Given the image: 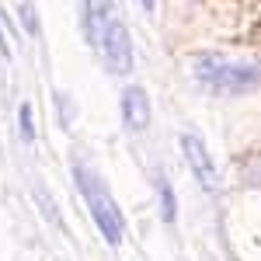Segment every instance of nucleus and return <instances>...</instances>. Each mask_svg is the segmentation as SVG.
Wrapping results in <instances>:
<instances>
[{"mask_svg":"<svg viewBox=\"0 0 261 261\" xmlns=\"http://www.w3.org/2000/svg\"><path fill=\"white\" fill-rule=\"evenodd\" d=\"M161 216L164 223H174V216H178V205H174V192H171V185L161 178Z\"/></svg>","mask_w":261,"mask_h":261,"instance_id":"7","label":"nucleus"},{"mask_svg":"<svg viewBox=\"0 0 261 261\" xmlns=\"http://www.w3.org/2000/svg\"><path fill=\"white\" fill-rule=\"evenodd\" d=\"M98 53H101V60H105V66H108L112 73L125 77V73L133 70V42H129V32H125L122 21L112 18L108 24H105V35H101V42H98Z\"/></svg>","mask_w":261,"mask_h":261,"instance_id":"3","label":"nucleus"},{"mask_svg":"<svg viewBox=\"0 0 261 261\" xmlns=\"http://www.w3.org/2000/svg\"><path fill=\"white\" fill-rule=\"evenodd\" d=\"M181 150H185V161L192 167V174L199 178V185L209 192V195H216L220 192V174H216V167H213V157H209V150L202 146L199 136H181Z\"/></svg>","mask_w":261,"mask_h":261,"instance_id":"4","label":"nucleus"},{"mask_svg":"<svg viewBox=\"0 0 261 261\" xmlns=\"http://www.w3.org/2000/svg\"><path fill=\"white\" fill-rule=\"evenodd\" d=\"M18 119H21V140H24V143H35V119H32V105H21Z\"/></svg>","mask_w":261,"mask_h":261,"instance_id":"8","label":"nucleus"},{"mask_svg":"<svg viewBox=\"0 0 261 261\" xmlns=\"http://www.w3.org/2000/svg\"><path fill=\"white\" fill-rule=\"evenodd\" d=\"M73 178H77V188H81V195H84V202H87L94 223H98V230L105 233V241L112 244V247H119L125 226H122V213H119V205H115V199L108 195V188L101 185V178L91 167L77 164V167H73Z\"/></svg>","mask_w":261,"mask_h":261,"instance_id":"2","label":"nucleus"},{"mask_svg":"<svg viewBox=\"0 0 261 261\" xmlns=\"http://www.w3.org/2000/svg\"><path fill=\"white\" fill-rule=\"evenodd\" d=\"M195 81L216 94H244L261 87V66L258 63H233L220 53H205L195 60Z\"/></svg>","mask_w":261,"mask_h":261,"instance_id":"1","label":"nucleus"},{"mask_svg":"<svg viewBox=\"0 0 261 261\" xmlns=\"http://www.w3.org/2000/svg\"><path fill=\"white\" fill-rule=\"evenodd\" d=\"M21 21H24V32H32V35H39V24H35V7H28V4H21L18 7Z\"/></svg>","mask_w":261,"mask_h":261,"instance_id":"9","label":"nucleus"},{"mask_svg":"<svg viewBox=\"0 0 261 261\" xmlns=\"http://www.w3.org/2000/svg\"><path fill=\"white\" fill-rule=\"evenodd\" d=\"M122 122L129 133H143L150 125V98L143 87H125L122 94Z\"/></svg>","mask_w":261,"mask_h":261,"instance_id":"5","label":"nucleus"},{"mask_svg":"<svg viewBox=\"0 0 261 261\" xmlns=\"http://www.w3.org/2000/svg\"><path fill=\"white\" fill-rule=\"evenodd\" d=\"M115 18V11H112V4H87L84 7V35H87V42L98 49L101 35H105V24Z\"/></svg>","mask_w":261,"mask_h":261,"instance_id":"6","label":"nucleus"},{"mask_svg":"<svg viewBox=\"0 0 261 261\" xmlns=\"http://www.w3.org/2000/svg\"><path fill=\"white\" fill-rule=\"evenodd\" d=\"M7 49H11V45H7V39H4V32H0V53H4V56H11Z\"/></svg>","mask_w":261,"mask_h":261,"instance_id":"10","label":"nucleus"}]
</instances>
